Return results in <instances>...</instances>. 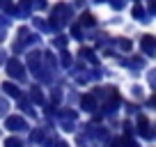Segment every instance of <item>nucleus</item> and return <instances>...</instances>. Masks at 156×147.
Segmentation results:
<instances>
[]
</instances>
